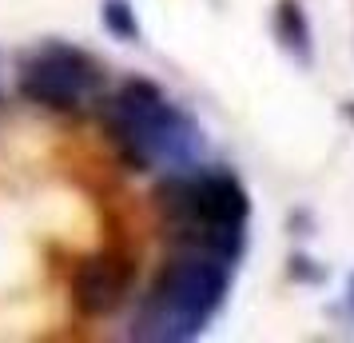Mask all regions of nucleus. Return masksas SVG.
Listing matches in <instances>:
<instances>
[{
	"instance_id": "nucleus-1",
	"label": "nucleus",
	"mask_w": 354,
	"mask_h": 343,
	"mask_svg": "<svg viewBox=\"0 0 354 343\" xmlns=\"http://www.w3.org/2000/svg\"><path fill=\"white\" fill-rule=\"evenodd\" d=\"M160 208L167 216L171 240L179 247L211 252L223 260H239L243 228H247V192L223 168H179L160 188Z\"/></svg>"
},
{
	"instance_id": "nucleus-2",
	"label": "nucleus",
	"mask_w": 354,
	"mask_h": 343,
	"mask_svg": "<svg viewBox=\"0 0 354 343\" xmlns=\"http://www.w3.org/2000/svg\"><path fill=\"white\" fill-rule=\"evenodd\" d=\"M227 288H231V260L179 247V256L160 272L136 311L131 335L151 343H183L195 340L211 315L223 308Z\"/></svg>"
},
{
	"instance_id": "nucleus-3",
	"label": "nucleus",
	"mask_w": 354,
	"mask_h": 343,
	"mask_svg": "<svg viewBox=\"0 0 354 343\" xmlns=\"http://www.w3.org/2000/svg\"><path fill=\"white\" fill-rule=\"evenodd\" d=\"M108 132L136 168H192L203 152V128L179 112L156 84L128 80L108 100Z\"/></svg>"
},
{
	"instance_id": "nucleus-4",
	"label": "nucleus",
	"mask_w": 354,
	"mask_h": 343,
	"mask_svg": "<svg viewBox=\"0 0 354 343\" xmlns=\"http://www.w3.org/2000/svg\"><path fill=\"white\" fill-rule=\"evenodd\" d=\"M17 88L24 100H32L52 112H80L104 88V68L84 49L72 44H40L17 68Z\"/></svg>"
},
{
	"instance_id": "nucleus-5",
	"label": "nucleus",
	"mask_w": 354,
	"mask_h": 343,
	"mask_svg": "<svg viewBox=\"0 0 354 343\" xmlns=\"http://www.w3.org/2000/svg\"><path fill=\"white\" fill-rule=\"evenodd\" d=\"M131 288V267L128 260L120 256H92L76 267V279H72V299L84 315H112L124 299H128Z\"/></svg>"
},
{
	"instance_id": "nucleus-6",
	"label": "nucleus",
	"mask_w": 354,
	"mask_h": 343,
	"mask_svg": "<svg viewBox=\"0 0 354 343\" xmlns=\"http://www.w3.org/2000/svg\"><path fill=\"white\" fill-rule=\"evenodd\" d=\"M274 33H279V40H283L287 52H295L299 60H310V28H306V17L295 0H283V4H279Z\"/></svg>"
},
{
	"instance_id": "nucleus-7",
	"label": "nucleus",
	"mask_w": 354,
	"mask_h": 343,
	"mask_svg": "<svg viewBox=\"0 0 354 343\" xmlns=\"http://www.w3.org/2000/svg\"><path fill=\"white\" fill-rule=\"evenodd\" d=\"M100 17H104V28L115 40H140V20H136V8L128 0H104Z\"/></svg>"
},
{
	"instance_id": "nucleus-8",
	"label": "nucleus",
	"mask_w": 354,
	"mask_h": 343,
	"mask_svg": "<svg viewBox=\"0 0 354 343\" xmlns=\"http://www.w3.org/2000/svg\"><path fill=\"white\" fill-rule=\"evenodd\" d=\"M351 308H354V276H351Z\"/></svg>"
}]
</instances>
